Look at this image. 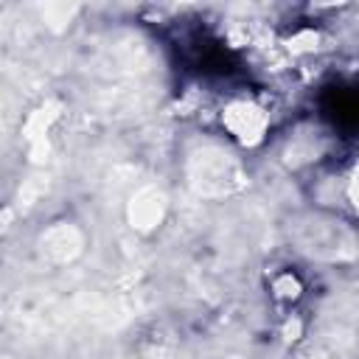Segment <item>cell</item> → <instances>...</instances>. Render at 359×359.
<instances>
[{"label": "cell", "instance_id": "obj_3", "mask_svg": "<svg viewBox=\"0 0 359 359\" xmlns=\"http://www.w3.org/2000/svg\"><path fill=\"white\" fill-rule=\"evenodd\" d=\"M342 194H345V202L351 205V210L359 216V154H356V160L351 163V171L345 174Z\"/></svg>", "mask_w": 359, "mask_h": 359}, {"label": "cell", "instance_id": "obj_1", "mask_svg": "<svg viewBox=\"0 0 359 359\" xmlns=\"http://www.w3.org/2000/svg\"><path fill=\"white\" fill-rule=\"evenodd\" d=\"M219 123L230 140H236L244 149H252V146H261L266 140L272 118H269V109L258 98L230 95L219 109Z\"/></svg>", "mask_w": 359, "mask_h": 359}, {"label": "cell", "instance_id": "obj_2", "mask_svg": "<svg viewBox=\"0 0 359 359\" xmlns=\"http://www.w3.org/2000/svg\"><path fill=\"white\" fill-rule=\"evenodd\" d=\"M269 286H272V294H275L278 300H283V303H294V300L300 297V280H297L294 272H280V275H275Z\"/></svg>", "mask_w": 359, "mask_h": 359}]
</instances>
